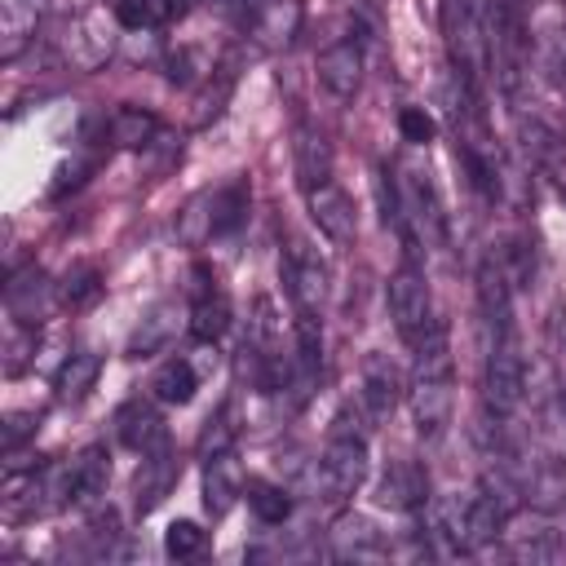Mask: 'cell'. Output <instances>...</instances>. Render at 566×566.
Returning a JSON list of instances; mask_svg holds the SVG:
<instances>
[{
    "instance_id": "cell-10",
    "label": "cell",
    "mask_w": 566,
    "mask_h": 566,
    "mask_svg": "<svg viewBox=\"0 0 566 566\" xmlns=\"http://www.w3.org/2000/svg\"><path fill=\"white\" fill-rule=\"evenodd\" d=\"M411 420L420 438H442L451 424V376H411Z\"/></svg>"
},
{
    "instance_id": "cell-32",
    "label": "cell",
    "mask_w": 566,
    "mask_h": 566,
    "mask_svg": "<svg viewBox=\"0 0 566 566\" xmlns=\"http://www.w3.org/2000/svg\"><path fill=\"white\" fill-rule=\"evenodd\" d=\"M252 349L261 354H279V310L270 296H256L252 301V314H248V336H243Z\"/></svg>"
},
{
    "instance_id": "cell-14",
    "label": "cell",
    "mask_w": 566,
    "mask_h": 566,
    "mask_svg": "<svg viewBox=\"0 0 566 566\" xmlns=\"http://www.w3.org/2000/svg\"><path fill=\"white\" fill-rule=\"evenodd\" d=\"M376 504L394 513H416L429 504V473L411 460H394L376 486Z\"/></svg>"
},
{
    "instance_id": "cell-22",
    "label": "cell",
    "mask_w": 566,
    "mask_h": 566,
    "mask_svg": "<svg viewBox=\"0 0 566 566\" xmlns=\"http://www.w3.org/2000/svg\"><path fill=\"white\" fill-rule=\"evenodd\" d=\"M97 376H102V358L80 349V354H66V363L57 367L53 376V394L57 402H84L93 389H97Z\"/></svg>"
},
{
    "instance_id": "cell-18",
    "label": "cell",
    "mask_w": 566,
    "mask_h": 566,
    "mask_svg": "<svg viewBox=\"0 0 566 566\" xmlns=\"http://www.w3.org/2000/svg\"><path fill=\"white\" fill-rule=\"evenodd\" d=\"M66 57H71V66H80V71H93V66H102L106 57H111V49H115V35L102 27V13H80V18H71V27H66Z\"/></svg>"
},
{
    "instance_id": "cell-36",
    "label": "cell",
    "mask_w": 566,
    "mask_h": 566,
    "mask_svg": "<svg viewBox=\"0 0 566 566\" xmlns=\"http://www.w3.org/2000/svg\"><path fill=\"white\" fill-rule=\"evenodd\" d=\"M398 133H402V142H411V146H429L433 133H438V124H433V115H429L424 106H402V111H398Z\"/></svg>"
},
{
    "instance_id": "cell-39",
    "label": "cell",
    "mask_w": 566,
    "mask_h": 566,
    "mask_svg": "<svg viewBox=\"0 0 566 566\" xmlns=\"http://www.w3.org/2000/svg\"><path fill=\"white\" fill-rule=\"evenodd\" d=\"M40 429V411H13L9 420H4V455H13V447L22 442V438H31Z\"/></svg>"
},
{
    "instance_id": "cell-5",
    "label": "cell",
    "mask_w": 566,
    "mask_h": 566,
    "mask_svg": "<svg viewBox=\"0 0 566 566\" xmlns=\"http://www.w3.org/2000/svg\"><path fill=\"white\" fill-rule=\"evenodd\" d=\"M279 274H283V287H287L296 310H318L323 305V296H327V265H323V256L305 239H292L283 248Z\"/></svg>"
},
{
    "instance_id": "cell-25",
    "label": "cell",
    "mask_w": 566,
    "mask_h": 566,
    "mask_svg": "<svg viewBox=\"0 0 566 566\" xmlns=\"http://www.w3.org/2000/svg\"><path fill=\"white\" fill-rule=\"evenodd\" d=\"M44 13V0H4V13H0V53L4 57H18L31 35H35V22Z\"/></svg>"
},
{
    "instance_id": "cell-3",
    "label": "cell",
    "mask_w": 566,
    "mask_h": 566,
    "mask_svg": "<svg viewBox=\"0 0 566 566\" xmlns=\"http://www.w3.org/2000/svg\"><path fill=\"white\" fill-rule=\"evenodd\" d=\"M367 482V438L332 429L323 455H318V486L327 500H349Z\"/></svg>"
},
{
    "instance_id": "cell-29",
    "label": "cell",
    "mask_w": 566,
    "mask_h": 566,
    "mask_svg": "<svg viewBox=\"0 0 566 566\" xmlns=\"http://www.w3.org/2000/svg\"><path fill=\"white\" fill-rule=\"evenodd\" d=\"M243 500H248V509L256 513V522H265V526H283L287 513H292V495H287L279 482H265V478H248Z\"/></svg>"
},
{
    "instance_id": "cell-19",
    "label": "cell",
    "mask_w": 566,
    "mask_h": 566,
    "mask_svg": "<svg viewBox=\"0 0 566 566\" xmlns=\"http://www.w3.org/2000/svg\"><path fill=\"white\" fill-rule=\"evenodd\" d=\"M292 168H296L301 190H310V186L332 177V142H327L323 128L296 124V133H292Z\"/></svg>"
},
{
    "instance_id": "cell-40",
    "label": "cell",
    "mask_w": 566,
    "mask_h": 566,
    "mask_svg": "<svg viewBox=\"0 0 566 566\" xmlns=\"http://www.w3.org/2000/svg\"><path fill=\"white\" fill-rule=\"evenodd\" d=\"M562 199H566V186H562Z\"/></svg>"
},
{
    "instance_id": "cell-12",
    "label": "cell",
    "mask_w": 566,
    "mask_h": 566,
    "mask_svg": "<svg viewBox=\"0 0 566 566\" xmlns=\"http://www.w3.org/2000/svg\"><path fill=\"white\" fill-rule=\"evenodd\" d=\"M301 22H305L301 0H261L248 13V31L261 49H287L301 35Z\"/></svg>"
},
{
    "instance_id": "cell-30",
    "label": "cell",
    "mask_w": 566,
    "mask_h": 566,
    "mask_svg": "<svg viewBox=\"0 0 566 566\" xmlns=\"http://www.w3.org/2000/svg\"><path fill=\"white\" fill-rule=\"evenodd\" d=\"M332 544H336V557H380V553H385L380 535H376L371 522H363V517H345V522H336Z\"/></svg>"
},
{
    "instance_id": "cell-28",
    "label": "cell",
    "mask_w": 566,
    "mask_h": 566,
    "mask_svg": "<svg viewBox=\"0 0 566 566\" xmlns=\"http://www.w3.org/2000/svg\"><path fill=\"white\" fill-rule=\"evenodd\" d=\"M195 389H199V371H195L186 358L164 363V367L155 371V380H150V394H155L159 402H168V407H186V402L195 398Z\"/></svg>"
},
{
    "instance_id": "cell-24",
    "label": "cell",
    "mask_w": 566,
    "mask_h": 566,
    "mask_svg": "<svg viewBox=\"0 0 566 566\" xmlns=\"http://www.w3.org/2000/svg\"><path fill=\"white\" fill-rule=\"evenodd\" d=\"M106 9L124 31H159L181 13V0H106Z\"/></svg>"
},
{
    "instance_id": "cell-17",
    "label": "cell",
    "mask_w": 566,
    "mask_h": 566,
    "mask_svg": "<svg viewBox=\"0 0 566 566\" xmlns=\"http://www.w3.org/2000/svg\"><path fill=\"white\" fill-rule=\"evenodd\" d=\"M177 478H181V460H172L168 447L150 451V455L142 460V469H137V478H133V509H137L142 517H146L150 509H159V504L168 500V491H172Z\"/></svg>"
},
{
    "instance_id": "cell-16",
    "label": "cell",
    "mask_w": 566,
    "mask_h": 566,
    "mask_svg": "<svg viewBox=\"0 0 566 566\" xmlns=\"http://www.w3.org/2000/svg\"><path fill=\"white\" fill-rule=\"evenodd\" d=\"M115 433H119V442L128 447V451H137V455H150V451H159V447H168V424H164V416L150 407V402H124L119 411H115Z\"/></svg>"
},
{
    "instance_id": "cell-6",
    "label": "cell",
    "mask_w": 566,
    "mask_h": 566,
    "mask_svg": "<svg viewBox=\"0 0 566 566\" xmlns=\"http://www.w3.org/2000/svg\"><path fill=\"white\" fill-rule=\"evenodd\" d=\"M53 305H62V296H57V283H49V274L40 265H22V270L9 274V283H4V310H9L13 323L40 327L53 314Z\"/></svg>"
},
{
    "instance_id": "cell-20",
    "label": "cell",
    "mask_w": 566,
    "mask_h": 566,
    "mask_svg": "<svg viewBox=\"0 0 566 566\" xmlns=\"http://www.w3.org/2000/svg\"><path fill=\"white\" fill-rule=\"evenodd\" d=\"M111 482V455L106 447H84L71 460V504H97Z\"/></svg>"
},
{
    "instance_id": "cell-1",
    "label": "cell",
    "mask_w": 566,
    "mask_h": 566,
    "mask_svg": "<svg viewBox=\"0 0 566 566\" xmlns=\"http://www.w3.org/2000/svg\"><path fill=\"white\" fill-rule=\"evenodd\" d=\"M438 18H442V44H447L451 66L478 84L491 71V40H486L482 13L469 0H442Z\"/></svg>"
},
{
    "instance_id": "cell-34",
    "label": "cell",
    "mask_w": 566,
    "mask_h": 566,
    "mask_svg": "<svg viewBox=\"0 0 566 566\" xmlns=\"http://www.w3.org/2000/svg\"><path fill=\"white\" fill-rule=\"evenodd\" d=\"M199 548H203V531H199V522L177 517V522L164 531V553H168V557H195Z\"/></svg>"
},
{
    "instance_id": "cell-7",
    "label": "cell",
    "mask_w": 566,
    "mask_h": 566,
    "mask_svg": "<svg viewBox=\"0 0 566 566\" xmlns=\"http://www.w3.org/2000/svg\"><path fill=\"white\" fill-rule=\"evenodd\" d=\"M398 190H402V234H407V226H416L420 239L442 243L447 239V221H442V203H438V190H433L429 172L407 168V177L398 181Z\"/></svg>"
},
{
    "instance_id": "cell-9",
    "label": "cell",
    "mask_w": 566,
    "mask_h": 566,
    "mask_svg": "<svg viewBox=\"0 0 566 566\" xmlns=\"http://www.w3.org/2000/svg\"><path fill=\"white\" fill-rule=\"evenodd\" d=\"M230 327V301L217 287V274L208 265H195V305H190V336L203 345H217Z\"/></svg>"
},
{
    "instance_id": "cell-15",
    "label": "cell",
    "mask_w": 566,
    "mask_h": 566,
    "mask_svg": "<svg viewBox=\"0 0 566 566\" xmlns=\"http://www.w3.org/2000/svg\"><path fill=\"white\" fill-rule=\"evenodd\" d=\"M318 84H323L332 97H340V102L358 97V88H363V49H358L354 40L327 44V49L318 53Z\"/></svg>"
},
{
    "instance_id": "cell-35",
    "label": "cell",
    "mask_w": 566,
    "mask_h": 566,
    "mask_svg": "<svg viewBox=\"0 0 566 566\" xmlns=\"http://www.w3.org/2000/svg\"><path fill=\"white\" fill-rule=\"evenodd\" d=\"M234 433H239V424H230V407H221V411L203 424V433H199V455L208 460V455H217V451H230Z\"/></svg>"
},
{
    "instance_id": "cell-2",
    "label": "cell",
    "mask_w": 566,
    "mask_h": 566,
    "mask_svg": "<svg viewBox=\"0 0 566 566\" xmlns=\"http://www.w3.org/2000/svg\"><path fill=\"white\" fill-rule=\"evenodd\" d=\"M482 389H486V407L495 416L517 411V402L526 394V363H522L513 327L486 332V380H482Z\"/></svg>"
},
{
    "instance_id": "cell-26",
    "label": "cell",
    "mask_w": 566,
    "mask_h": 566,
    "mask_svg": "<svg viewBox=\"0 0 566 566\" xmlns=\"http://www.w3.org/2000/svg\"><path fill=\"white\" fill-rule=\"evenodd\" d=\"M230 93H234V71H230V66H217L212 75H203L199 93L190 97V124H195V128H208V124L226 111Z\"/></svg>"
},
{
    "instance_id": "cell-27",
    "label": "cell",
    "mask_w": 566,
    "mask_h": 566,
    "mask_svg": "<svg viewBox=\"0 0 566 566\" xmlns=\"http://www.w3.org/2000/svg\"><path fill=\"white\" fill-rule=\"evenodd\" d=\"M177 239L186 248H203L208 239H217V208H212V190H199L181 212H177Z\"/></svg>"
},
{
    "instance_id": "cell-11",
    "label": "cell",
    "mask_w": 566,
    "mask_h": 566,
    "mask_svg": "<svg viewBox=\"0 0 566 566\" xmlns=\"http://www.w3.org/2000/svg\"><path fill=\"white\" fill-rule=\"evenodd\" d=\"M358 407L371 424L389 420L394 407H398V371L385 354H367L363 358V371H358Z\"/></svg>"
},
{
    "instance_id": "cell-33",
    "label": "cell",
    "mask_w": 566,
    "mask_h": 566,
    "mask_svg": "<svg viewBox=\"0 0 566 566\" xmlns=\"http://www.w3.org/2000/svg\"><path fill=\"white\" fill-rule=\"evenodd\" d=\"M57 296H62V305H71V310H84V305H93V301L102 296V274H97L93 265H71L66 279L57 283Z\"/></svg>"
},
{
    "instance_id": "cell-37",
    "label": "cell",
    "mask_w": 566,
    "mask_h": 566,
    "mask_svg": "<svg viewBox=\"0 0 566 566\" xmlns=\"http://www.w3.org/2000/svg\"><path fill=\"white\" fill-rule=\"evenodd\" d=\"M4 349H9V376H18L22 367H27V349H35V327H27V323H13L9 327V336H4Z\"/></svg>"
},
{
    "instance_id": "cell-21",
    "label": "cell",
    "mask_w": 566,
    "mask_h": 566,
    "mask_svg": "<svg viewBox=\"0 0 566 566\" xmlns=\"http://www.w3.org/2000/svg\"><path fill=\"white\" fill-rule=\"evenodd\" d=\"M177 305L172 301H159V305H150L146 310V318L133 327V336H128V358H150V354H159L168 340H172V332H177Z\"/></svg>"
},
{
    "instance_id": "cell-23",
    "label": "cell",
    "mask_w": 566,
    "mask_h": 566,
    "mask_svg": "<svg viewBox=\"0 0 566 566\" xmlns=\"http://www.w3.org/2000/svg\"><path fill=\"white\" fill-rule=\"evenodd\" d=\"M106 133L119 150H146L159 142V115L142 111V106H119L111 119H106Z\"/></svg>"
},
{
    "instance_id": "cell-38",
    "label": "cell",
    "mask_w": 566,
    "mask_h": 566,
    "mask_svg": "<svg viewBox=\"0 0 566 566\" xmlns=\"http://www.w3.org/2000/svg\"><path fill=\"white\" fill-rule=\"evenodd\" d=\"M212 66H203V57L195 53V49H177L172 57H168V80L172 84H195L199 75H208Z\"/></svg>"
},
{
    "instance_id": "cell-4",
    "label": "cell",
    "mask_w": 566,
    "mask_h": 566,
    "mask_svg": "<svg viewBox=\"0 0 566 566\" xmlns=\"http://www.w3.org/2000/svg\"><path fill=\"white\" fill-rule=\"evenodd\" d=\"M385 296H389L394 327H398L407 340H416V336L433 323V314H429V283H424V270H420V265H411V261L398 265V270L389 274Z\"/></svg>"
},
{
    "instance_id": "cell-8",
    "label": "cell",
    "mask_w": 566,
    "mask_h": 566,
    "mask_svg": "<svg viewBox=\"0 0 566 566\" xmlns=\"http://www.w3.org/2000/svg\"><path fill=\"white\" fill-rule=\"evenodd\" d=\"M305 203H310V221H314L332 243H354V234H358V217H354L349 195H345L332 177L318 181V186H310V190H305Z\"/></svg>"
},
{
    "instance_id": "cell-13",
    "label": "cell",
    "mask_w": 566,
    "mask_h": 566,
    "mask_svg": "<svg viewBox=\"0 0 566 566\" xmlns=\"http://www.w3.org/2000/svg\"><path fill=\"white\" fill-rule=\"evenodd\" d=\"M243 464L234 460V451H217L203 460V513L208 517H226L239 500H243Z\"/></svg>"
},
{
    "instance_id": "cell-31",
    "label": "cell",
    "mask_w": 566,
    "mask_h": 566,
    "mask_svg": "<svg viewBox=\"0 0 566 566\" xmlns=\"http://www.w3.org/2000/svg\"><path fill=\"white\" fill-rule=\"evenodd\" d=\"M212 208H217V234H234L248 221V181L234 177L226 186L212 190Z\"/></svg>"
}]
</instances>
